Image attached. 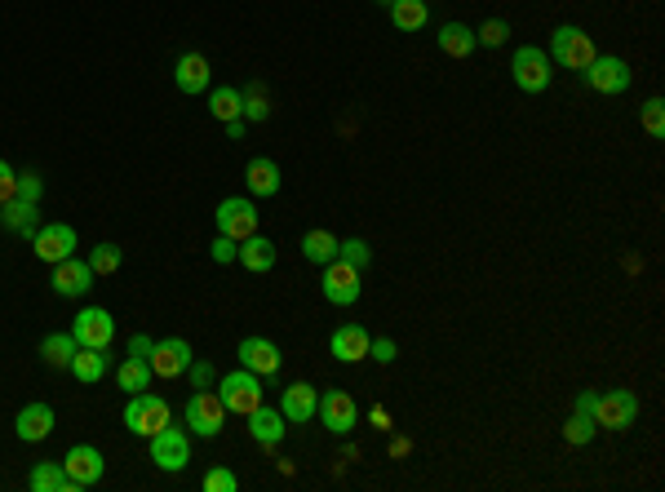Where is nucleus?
<instances>
[{"mask_svg": "<svg viewBox=\"0 0 665 492\" xmlns=\"http://www.w3.org/2000/svg\"><path fill=\"white\" fill-rule=\"evenodd\" d=\"M550 63H559V67H568V71H586L590 63H595V40H590L581 27H572V23H564V27H555V36H550Z\"/></svg>", "mask_w": 665, "mask_h": 492, "instance_id": "nucleus-1", "label": "nucleus"}, {"mask_svg": "<svg viewBox=\"0 0 665 492\" xmlns=\"http://www.w3.org/2000/svg\"><path fill=\"white\" fill-rule=\"evenodd\" d=\"M555 63H550V54L546 49H537V45H519L515 49V58H510V76H515V85L524 89V94H546L550 89V71Z\"/></svg>", "mask_w": 665, "mask_h": 492, "instance_id": "nucleus-2", "label": "nucleus"}, {"mask_svg": "<svg viewBox=\"0 0 665 492\" xmlns=\"http://www.w3.org/2000/svg\"><path fill=\"white\" fill-rule=\"evenodd\" d=\"M173 422L169 417V404L160 395H151V391H142V395H129V408H125V426L133 430V435H142V439H151L156 430H165Z\"/></svg>", "mask_w": 665, "mask_h": 492, "instance_id": "nucleus-3", "label": "nucleus"}, {"mask_svg": "<svg viewBox=\"0 0 665 492\" xmlns=\"http://www.w3.org/2000/svg\"><path fill=\"white\" fill-rule=\"evenodd\" d=\"M595 426L603 430H630L639 422V395L634 391H603L595 395Z\"/></svg>", "mask_w": 665, "mask_h": 492, "instance_id": "nucleus-4", "label": "nucleus"}, {"mask_svg": "<svg viewBox=\"0 0 665 492\" xmlns=\"http://www.w3.org/2000/svg\"><path fill=\"white\" fill-rule=\"evenodd\" d=\"M222 408L227 413H240V417H249L253 408L262 404V382H258V373H249V368H240V373H227L222 377Z\"/></svg>", "mask_w": 665, "mask_h": 492, "instance_id": "nucleus-5", "label": "nucleus"}, {"mask_svg": "<svg viewBox=\"0 0 665 492\" xmlns=\"http://www.w3.org/2000/svg\"><path fill=\"white\" fill-rule=\"evenodd\" d=\"M213 222H218V235H227V240H249L253 231H258V209H253V200L244 196H231L218 204V213H213Z\"/></svg>", "mask_w": 665, "mask_h": 492, "instance_id": "nucleus-6", "label": "nucleus"}, {"mask_svg": "<svg viewBox=\"0 0 665 492\" xmlns=\"http://www.w3.org/2000/svg\"><path fill=\"white\" fill-rule=\"evenodd\" d=\"M187 426H191V435H204V439H213V435H222V426H227V408H222V399L213 395V391H196L187 399Z\"/></svg>", "mask_w": 665, "mask_h": 492, "instance_id": "nucleus-7", "label": "nucleus"}, {"mask_svg": "<svg viewBox=\"0 0 665 492\" xmlns=\"http://www.w3.org/2000/svg\"><path fill=\"white\" fill-rule=\"evenodd\" d=\"M71 337H76V346H94V351H107L111 337H116V320H111L107 306H85V311L76 315V324H71Z\"/></svg>", "mask_w": 665, "mask_h": 492, "instance_id": "nucleus-8", "label": "nucleus"}, {"mask_svg": "<svg viewBox=\"0 0 665 492\" xmlns=\"http://www.w3.org/2000/svg\"><path fill=\"white\" fill-rule=\"evenodd\" d=\"M320 289H324V297H329L333 306H355V302H360V293H364V284H360V271H355L351 262L333 258L329 266H324Z\"/></svg>", "mask_w": 665, "mask_h": 492, "instance_id": "nucleus-9", "label": "nucleus"}, {"mask_svg": "<svg viewBox=\"0 0 665 492\" xmlns=\"http://www.w3.org/2000/svg\"><path fill=\"white\" fill-rule=\"evenodd\" d=\"M586 85L595 89V94H626L630 89V67H626V58H612V54H595V63H590L586 71Z\"/></svg>", "mask_w": 665, "mask_h": 492, "instance_id": "nucleus-10", "label": "nucleus"}, {"mask_svg": "<svg viewBox=\"0 0 665 492\" xmlns=\"http://www.w3.org/2000/svg\"><path fill=\"white\" fill-rule=\"evenodd\" d=\"M151 461H156L160 470H187V461H191L187 430H178L173 422L165 430H156V435H151Z\"/></svg>", "mask_w": 665, "mask_h": 492, "instance_id": "nucleus-11", "label": "nucleus"}, {"mask_svg": "<svg viewBox=\"0 0 665 492\" xmlns=\"http://www.w3.org/2000/svg\"><path fill=\"white\" fill-rule=\"evenodd\" d=\"M63 470H67V479L80 488H94L102 475H107V457L98 453L94 444H76V448H67V457H63Z\"/></svg>", "mask_w": 665, "mask_h": 492, "instance_id": "nucleus-12", "label": "nucleus"}, {"mask_svg": "<svg viewBox=\"0 0 665 492\" xmlns=\"http://www.w3.org/2000/svg\"><path fill=\"white\" fill-rule=\"evenodd\" d=\"M32 249H36V258L40 262H63L76 253V227H67V222H49V227H40L32 235Z\"/></svg>", "mask_w": 665, "mask_h": 492, "instance_id": "nucleus-13", "label": "nucleus"}, {"mask_svg": "<svg viewBox=\"0 0 665 492\" xmlns=\"http://www.w3.org/2000/svg\"><path fill=\"white\" fill-rule=\"evenodd\" d=\"M151 373L156 377H182L191 368V342L187 337H165V342L151 346Z\"/></svg>", "mask_w": 665, "mask_h": 492, "instance_id": "nucleus-14", "label": "nucleus"}, {"mask_svg": "<svg viewBox=\"0 0 665 492\" xmlns=\"http://www.w3.org/2000/svg\"><path fill=\"white\" fill-rule=\"evenodd\" d=\"M89 289H94V266L89 262H80L76 253L54 262V293L58 297H85Z\"/></svg>", "mask_w": 665, "mask_h": 492, "instance_id": "nucleus-15", "label": "nucleus"}, {"mask_svg": "<svg viewBox=\"0 0 665 492\" xmlns=\"http://www.w3.org/2000/svg\"><path fill=\"white\" fill-rule=\"evenodd\" d=\"M173 80H178V94H187V98H196L209 89V80H213V67H209V58L204 54H178V63H173Z\"/></svg>", "mask_w": 665, "mask_h": 492, "instance_id": "nucleus-16", "label": "nucleus"}, {"mask_svg": "<svg viewBox=\"0 0 665 492\" xmlns=\"http://www.w3.org/2000/svg\"><path fill=\"white\" fill-rule=\"evenodd\" d=\"M320 422L333 430V435H346V430H355V417H360V408H355V399L346 391H324L320 395Z\"/></svg>", "mask_w": 665, "mask_h": 492, "instance_id": "nucleus-17", "label": "nucleus"}, {"mask_svg": "<svg viewBox=\"0 0 665 492\" xmlns=\"http://www.w3.org/2000/svg\"><path fill=\"white\" fill-rule=\"evenodd\" d=\"M368 342H373V333L364 324H342L329 337V355L342 364H360V360H368Z\"/></svg>", "mask_w": 665, "mask_h": 492, "instance_id": "nucleus-18", "label": "nucleus"}, {"mask_svg": "<svg viewBox=\"0 0 665 492\" xmlns=\"http://www.w3.org/2000/svg\"><path fill=\"white\" fill-rule=\"evenodd\" d=\"M235 355H240V368H249V373H258V377L280 373V351H275L271 337H244Z\"/></svg>", "mask_w": 665, "mask_h": 492, "instance_id": "nucleus-19", "label": "nucleus"}, {"mask_svg": "<svg viewBox=\"0 0 665 492\" xmlns=\"http://www.w3.org/2000/svg\"><path fill=\"white\" fill-rule=\"evenodd\" d=\"M315 408H320V391L315 386H306V382H293L289 391H284V404H280V413H284V422H293V426H306L315 417Z\"/></svg>", "mask_w": 665, "mask_h": 492, "instance_id": "nucleus-20", "label": "nucleus"}, {"mask_svg": "<svg viewBox=\"0 0 665 492\" xmlns=\"http://www.w3.org/2000/svg\"><path fill=\"white\" fill-rule=\"evenodd\" d=\"M244 182H249V196H258V200L280 196V164L271 156H253L249 169H244Z\"/></svg>", "mask_w": 665, "mask_h": 492, "instance_id": "nucleus-21", "label": "nucleus"}, {"mask_svg": "<svg viewBox=\"0 0 665 492\" xmlns=\"http://www.w3.org/2000/svg\"><path fill=\"white\" fill-rule=\"evenodd\" d=\"M14 430H18L23 444H40V439L54 435V408H49V404H27L23 413H18Z\"/></svg>", "mask_w": 665, "mask_h": 492, "instance_id": "nucleus-22", "label": "nucleus"}, {"mask_svg": "<svg viewBox=\"0 0 665 492\" xmlns=\"http://www.w3.org/2000/svg\"><path fill=\"white\" fill-rule=\"evenodd\" d=\"M235 262L244 266V271H253V275H266L275 266V244L266 240V235L253 231L249 240H240V249H235Z\"/></svg>", "mask_w": 665, "mask_h": 492, "instance_id": "nucleus-23", "label": "nucleus"}, {"mask_svg": "<svg viewBox=\"0 0 665 492\" xmlns=\"http://www.w3.org/2000/svg\"><path fill=\"white\" fill-rule=\"evenodd\" d=\"M249 435L258 439V444H266V448L280 444V439H284V413H280V408L258 404V408L249 413Z\"/></svg>", "mask_w": 665, "mask_h": 492, "instance_id": "nucleus-24", "label": "nucleus"}, {"mask_svg": "<svg viewBox=\"0 0 665 492\" xmlns=\"http://www.w3.org/2000/svg\"><path fill=\"white\" fill-rule=\"evenodd\" d=\"M439 49H444L448 58H470L479 49V40H475V27H466V23H444L439 27Z\"/></svg>", "mask_w": 665, "mask_h": 492, "instance_id": "nucleus-25", "label": "nucleus"}, {"mask_svg": "<svg viewBox=\"0 0 665 492\" xmlns=\"http://www.w3.org/2000/svg\"><path fill=\"white\" fill-rule=\"evenodd\" d=\"M391 23L399 32H426V23H431V5L426 0H391Z\"/></svg>", "mask_w": 665, "mask_h": 492, "instance_id": "nucleus-26", "label": "nucleus"}, {"mask_svg": "<svg viewBox=\"0 0 665 492\" xmlns=\"http://www.w3.org/2000/svg\"><path fill=\"white\" fill-rule=\"evenodd\" d=\"M71 377L85 386H94L107 377V351H94V346H76V355H71Z\"/></svg>", "mask_w": 665, "mask_h": 492, "instance_id": "nucleus-27", "label": "nucleus"}, {"mask_svg": "<svg viewBox=\"0 0 665 492\" xmlns=\"http://www.w3.org/2000/svg\"><path fill=\"white\" fill-rule=\"evenodd\" d=\"M0 227L5 231H14V235H32L40 231L36 227V204H27V200H9V204H0Z\"/></svg>", "mask_w": 665, "mask_h": 492, "instance_id": "nucleus-28", "label": "nucleus"}, {"mask_svg": "<svg viewBox=\"0 0 665 492\" xmlns=\"http://www.w3.org/2000/svg\"><path fill=\"white\" fill-rule=\"evenodd\" d=\"M27 484H32V492H76V484H71L67 470H63V461H36Z\"/></svg>", "mask_w": 665, "mask_h": 492, "instance_id": "nucleus-29", "label": "nucleus"}, {"mask_svg": "<svg viewBox=\"0 0 665 492\" xmlns=\"http://www.w3.org/2000/svg\"><path fill=\"white\" fill-rule=\"evenodd\" d=\"M151 364L147 360H120V368H116V386L120 391H129V395H142V391H151Z\"/></svg>", "mask_w": 665, "mask_h": 492, "instance_id": "nucleus-30", "label": "nucleus"}, {"mask_svg": "<svg viewBox=\"0 0 665 492\" xmlns=\"http://www.w3.org/2000/svg\"><path fill=\"white\" fill-rule=\"evenodd\" d=\"M302 258L306 262H315V266H329L337 258V235L333 231H306L302 235Z\"/></svg>", "mask_w": 665, "mask_h": 492, "instance_id": "nucleus-31", "label": "nucleus"}, {"mask_svg": "<svg viewBox=\"0 0 665 492\" xmlns=\"http://www.w3.org/2000/svg\"><path fill=\"white\" fill-rule=\"evenodd\" d=\"M40 355H45L49 368H71V355H76V337L71 333H49L40 342Z\"/></svg>", "mask_w": 665, "mask_h": 492, "instance_id": "nucleus-32", "label": "nucleus"}, {"mask_svg": "<svg viewBox=\"0 0 665 492\" xmlns=\"http://www.w3.org/2000/svg\"><path fill=\"white\" fill-rule=\"evenodd\" d=\"M209 111H213V120H240V89H231V85H218L213 89V98H209Z\"/></svg>", "mask_w": 665, "mask_h": 492, "instance_id": "nucleus-33", "label": "nucleus"}, {"mask_svg": "<svg viewBox=\"0 0 665 492\" xmlns=\"http://www.w3.org/2000/svg\"><path fill=\"white\" fill-rule=\"evenodd\" d=\"M240 116H244V120H253V125L271 116V98H266V89H262V85H249V89L240 94Z\"/></svg>", "mask_w": 665, "mask_h": 492, "instance_id": "nucleus-34", "label": "nucleus"}, {"mask_svg": "<svg viewBox=\"0 0 665 492\" xmlns=\"http://www.w3.org/2000/svg\"><path fill=\"white\" fill-rule=\"evenodd\" d=\"M120 262H125V253H120V244H111V240H102L94 253H89V266H94V275H111V271H120Z\"/></svg>", "mask_w": 665, "mask_h": 492, "instance_id": "nucleus-35", "label": "nucleus"}, {"mask_svg": "<svg viewBox=\"0 0 665 492\" xmlns=\"http://www.w3.org/2000/svg\"><path fill=\"white\" fill-rule=\"evenodd\" d=\"M595 417H586V413H572L568 417V426H564V439H568V444L572 448H586L590 444V439H595Z\"/></svg>", "mask_w": 665, "mask_h": 492, "instance_id": "nucleus-36", "label": "nucleus"}, {"mask_svg": "<svg viewBox=\"0 0 665 492\" xmlns=\"http://www.w3.org/2000/svg\"><path fill=\"white\" fill-rule=\"evenodd\" d=\"M337 258L351 262L355 271H364V266L373 262V253H368V244L360 240V235H351V240H337Z\"/></svg>", "mask_w": 665, "mask_h": 492, "instance_id": "nucleus-37", "label": "nucleus"}, {"mask_svg": "<svg viewBox=\"0 0 665 492\" xmlns=\"http://www.w3.org/2000/svg\"><path fill=\"white\" fill-rule=\"evenodd\" d=\"M643 129H648L652 138H665V102L661 98L643 102Z\"/></svg>", "mask_w": 665, "mask_h": 492, "instance_id": "nucleus-38", "label": "nucleus"}, {"mask_svg": "<svg viewBox=\"0 0 665 492\" xmlns=\"http://www.w3.org/2000/svg\"><path fill=\"white\" fill-rule=\"evenodd\" d=\"M475 40H479V45H488V49L506 45V40H510V23H501V18H488V23L475 32Z\"/></svg>", "mask_w": 665, "mask_h": 492, "instance_id": "nucleus-39", "label": "nucleus"}, {"mask_svg": "<svg viewBox=\"0 0 665 492\" xmlns=\"http://www.w3.org/2000/svg\"><path fill=\"white\" fill-rule=\"evenodd\" d=\"M40 196H45V182H40L36 169L18 173V196L14 200H27V204H40Z\"/></svg>", "mask_w": 665, "mask_h": 492, "instance_id": "nucleus-40", "label": "nucleus"}, {"mask_svg": "<svg viewBox=\"0 0 665 492\" xmlns=\"http://www.w3.org/2000/svg\"><path fill=\"white\" fill-rule=\"evenodd\" d=\"M240 488V479L231 475V470H222V466H213L209 475H204V492H235Z\"/></svg>", "mask_w": 665, "mask_h": 492, "instance_id": "nucleus-41", "label": "nucleus"}, {"mask_svg": "<svg viewBox=\"0 0 665 492\" xmlns=\"http://www.w3.org/2000/svg\"><path fill=\"white\" fill-rule=\"evenodd\" d=\"M14 196H18V173H14V164L0 160V204H9Z\"/></svg>", "mask_w": 665, "mask_h": 492, "instance_id": "nucleus-42", "label": "nucleus"}, {"mask_svg": "<svg viewBox=\"0 0 665 492\" xmlns=\"http://www.w3.org/2000/svg\"><path fill=\"white\" fill-rule=\"evenodd\" d=\"M368 355H373L377 364H391L395 355H399V346L391 342V337H373V342H368Z\"/></svg>", "mask_w": 665, "mask_h": 492, "instance_id": "nucleus-43", "label": "nucleus"}, {"mask_svg": "<svg viewBox=\"0 0 665 492\" xmlns=\"http://www.w3.org/2000/svg\"><path fill=\"white\" fill-rule=\"evenodd\" d=\"M151 346H156V337H147V333H133L129 337V355H133V360H151Z\"/></svg>", "mask_w": 665, "mask_h": 492, "instance_id": "nucleus-44", "label": "nucleus"}, {"mask_svg": "<svg viewBox=\"0 0 665 492\" xmlns=\"http://www.w3.org/2000/svg\"><path fill=\"white\" fill-rule=\"evenodd\" d=\"M235 249H240V244L218 235V240H213V262H235Z\"/></svg>", "mask_w": 665, "mask_h": 492, "instance_id": "nucleus-45", "label": "nucleus"}, {"mask_svg": "<svg viewBox=\"0 0 665 492\" xmlns=\"http://www.w3.org/2000/svg\"><path fill=\"white\" fill-rule=\"evenodd\" d=\"M187 373H191V382H196V391H204V386L213 382V368H209V364H196V360H191Z\"/></svg>", "mask_w": 665, "mask_h": 492, "instance_id": "nucleus-46", "label": "nucleus"}, {"mask_svg": "<svg viewBox=\"0 0 665 492\" xmlns=\"http://www.w3.org/2000/svg\"><path fill=\"white\" fill-rule=\"evenodd\" d=\"M227 133H231V138H244V116L240 120H227Z\"/></svg>", "mask_w": 665, "mask_h": 492, "instance_id": "nucleus-47", "label": "nucleus"}, {"mask_svg": "<svg viewBox=\"0 0 665 492\" xmlns=\"http://www.w3.org/2000/svg\"><path fill=\"white\" fill-rule=\"evenodd\" d=\"M377 5H391V0H377Z\"/></svg>", "mask_w": 665, "mask_h": 492, "instance_id": "nucleus-48", "label": "nucleus"}]
</instances>
